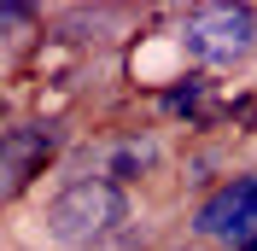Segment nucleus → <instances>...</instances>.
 <instances>
[{
    "label": "nucleus",
    "mask_w": 257,
    "mask_h": 251,
    "mask_svg": "<svg viewBox=\"0 0 257 251\" xmlns=\"http://www.w3.org/2000/svg\"><path fill=\"white\" fill-rule=\"evenodd\" d=\"M135 234V193L111 181H59L35 210V239L53 251H111Z\"/></svg>",
    "instance_id": "1"
},
{
    "label": "nucleus",
    "mask_w": 257,
    "mask_h": 251,
    "mask_svg": "<svg viewBox=\"0 0 257 251\" xmlns=\"http://www.w3.org/2000/svg\"><path fill=\"white\" fill-rule=\"evenodd\" d=\"M176 53L187 70L240 76L257 64V6L251 0H193L176 12Z\"/></svg>",
    "instance_id": "2"
},
{
    "label": "nucleus",
    "mask_w": 257,
    "mask_h": 251,
    "mask_svg": "<svg viewBox=\"0 0 257 251\" xmlns=\"http://www.w3.org/2000/svg\"><path fill=\"white\" fill-rule=\"evenodd\" d=\"M70 146L64 117H12L0 129V204H18L47 170H64Z\"/></svg>",
    "instance_id": "3"
},
{
    "label": "nucleus",
    "mask_w": 257,
    "mask_h": 251,
    "mask_svg": "<svg viewBox=\"0 0 257 251\" xmlns=\"http://www.w3.org/2000/svg\"><path fill=\"white\" fill-rule=\"evenodd\" d=\"M146 99H152V111H158V123L187 129V135H205V123L216 117V105H222V76L176 70V76H164Z\"/></svg>",
    "instance_id": "4"
},
{
    "label": "nucleus",
    "mask_w": 257,
    "mask_h": 251,
    "mask_svg": "<svg viewBox=\"0 0 257 251\" xmlns=\"http://www.w3.org/2000/svg\"><path fill=\"white\" fill-rule=\"evenodd\" d=\"M35 24H41V6H30V0H0V30H6V47H24Z\"/></svg>",
    "instance_id": "5"
}]
</instances>
